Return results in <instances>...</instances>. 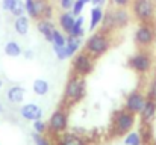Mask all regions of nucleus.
<instances>
[{"label": "nucleus", "mask_w": 156, "mask_h": 145, "mask_svg": "<svg viewBox=\"0 0 156 145\" xmlns=\"http://www.w3.org/2000/svg\"><path fill=\"white\" fill-rule=\"evenodd\" d=\"M132 20V14L126 8H111L105 11L103 18H102V30L108 33H114L115 30L124 29L129 26Z\"/></svg>", "instance_id": "obj_1"}, {"label": "nucleus", "mask_w": 156, "mask_h": 145, "mask_svg": "<svg viewBox=\"0 0 156 145\" xmlns=\"http://www.w3.org/2000/svg\"><path fill=\"white\" fill-rule=\"evenodd\" d=\"M87 94V80L82 76L77 74H71L65 83L64 88V97H62V103L67 106H74L77 103H80Z\"/></svg>", "instance_id": "obj_2"}, {"label": "nucleus", "mask_w": 156, "mask_h": 145, "mask_svg": "<svg viewBox=\"0 0 156 145\" xmlns=\"http://www.w3.org/2000/svg\"><path fill=\"white\" fill-rule=\"evenodd\" d=\"M111 46H112V33H108L100 29L97 32H93V35L85 41L83 50L97 60L99 57L108 53Z\"/></svg>", "instance_id": "obj_3"}, {"label": "nucleus", "mask_w": 156, "mask_h": 145, "mask_svg": "<svg viewBox=\"0 0 156 145\" xmlns=\"http://www.w3.org/2000/svg\"><path fill=\"white\" fill-rule=\"evenodd\" d=\"M135 126V113L121 109L117 110L112 116V124H111V135L112 136H124L127 135Z\"/></svg>", "instance_id": "obj_4"}, {"label": "nucleus", "mask_w": 156, "mask_h": 145, "mask_svg": "<svg viewBox=\"0 0 156 145\" xmlns=\"http://www.w3.org/2000/svg\"><path fill=\"white\" fill-rule=\"evenodd\" d=\"M127 65L132 71H135L140 76L149 74L150 70L153 68V56L149 50L146 48H138L136 53H133L127 59Z\"/></svg>", "instance_id": "obj_5"}, {"label": "nucleus", "mask_w": 156, "mask_h": 145, "mask_svg": "<svg viewBox=\"0 0 156 145\" xmlns=\"http://www.w3.org/2000/svg\"><path fill=\"white\" fill-rule=\"evenodd\" d=\"M132 15L138 23H153L155 20V3L153 0H132Z\"/></svg>", "instance_id": "obj_6"}, {"label": "nucleus", "mask_w": 156, "mask_h": 145, "mask_svg": "<svg viewBox=\"0 0 156 145\" xmlns=\"http://www.w3.org/2000/svg\"><path fill=\"white\" fill-rule=\"evenodd\" d=\"M94 68H96V59L91 57L85 50L77 51L73 56V60H71V73L73 74L87 77L94 71Z\"/></svg>", "instance_id": "obj_7"}, {"label": "nucleus", "mask_w": 156, "mask_h": 145, "mask_svg": "<svg viewBox=\"0 0 156 145\" xmlns=\"http://www.w3.org/2000/svg\"><path fill=\"white\" fill-rule=\"evenodd\" d=\"M135 46L138 48H149L155 44L156 41V30L153 23H140L136 30H135V36H133Z\"/></svg>", "instance_id": "obj_8"}, {"label": "nucleus", "mask_w": 156, "mask_h": 145, "mask_svg": "<svg viewBox=\"0 0 156 145\" xmlns=\"http://www.w3.org/2000/svg\"><path fill=\"white\" fill-rule=\"evenodd\" d=\"M67 127H68V113L64 107H58L49 119L47 129L53 135H61L67 130Z\"/></svg>", "instance_id": "obj_9"}, {"label": "nucleus", "mask_w": 156, "mask_h": 145, "mask_svg": "<svg viewBox=\"0 0 156 145\" xmlns=\"http://www.w3.org/2000/svg\"><path fill=\"white\" fill-rule=\"evenodd\" d=\"M146 100H147V95H146L144 92L135 89V91L129 92L127 97H126V100H124V109L136 115V113H140L141 109L144 107Z\"/></svg>", "instance_id": "obj_10"}, {"label": "nucleus", "mask_w": 156, "mask_h": 145, "mask_svg": "<svg viewBox=\"0 0 156 145\" xmlns=\"http://www.w3.org/2000/svg\"><path fill=\"white\" fill-rule=\"evenodd\" d=\"M20 115H21L24 119L34 123V121L43 118V109H41L38 104H35V103H27V104H24V106L20 109Z\"/></svg>", "instance_id": "obj_11"}, {"label": "nucleus", "mask_w": 156, "mask_h": 145, "mask_svg": "<svg viewBox=\"0 0 156 145\" xmlns=\"http://www.w3.org/2000/svg\"><path fill=\"white\" fill-rule=\"evenodd\" d=\"M35 14H37V20L40 18L52 20L53 14H55L53 5L49 0H35Z\"/></svg>", "instance_id": "obj_12"}, {"label": "nucleus", "mask_w": 156, "mask_h": 145, "mask_svg": "<svg viewBox=\"0 0 156 145\" xmlns=\"http://www.w3.org/2000/svg\"><path fill=\"white\" fill-rule=\"evenodd\" d=\"M55 24L52 23V20H47V18H40L37 20V30L44 36V40L47 43H53V30H55Z\"/></svg>", "instance_id": "obj_13"}, {"label": "nucleus", "mask_w": 156, "mask_h": 145, "mask_svg": "<svg viewBox=\"0 0 156 145\" xmlns=\"http://www.w3.org/2000/svg\"><path fill=\"white\" fill-rule=\"evenodd\" d=\"M140 116H141V121L149 124L155 119L156 116V100L153 98H147L146 103H144V107L141 109L140 112Z\"/></svg>", "instance_id": "obj_14"}, {"label": "nucleus", "mask_w": 156, "mask_h": 145, "mask_svg": "<svg viewBox=\"0 0 156 145\" xmlns=\"http://www.w3.org/2000/svg\"><path fill=\"white\" fill-rule=\"evenodd\" d=\"M26 95V89L20 85H12L8 91H6V100L12 104H20Z\"/></svg>", "instance_id": "obj_15"}, {"label": "nucleus", "mask_w": 156, "mask_h": 145, "mask_svg": "<svg viewBox=\"0 0 156 145\" xmlns=\"http://www.w3.org/2000/svg\"><path fill=\"white\" fill-rule=\"evenodd\" d=\"M74 21H76V17L73 15L71 11H64L62 14H59V26H61V30L64 33H67V35L70 33Z\"/></svg>", "instance_id": "obj_16"}, {"label": "nucleus", "mask_w": 156, "mask_h": 145, "mask_svg": "<svg viewBox=\"0 0 156 145\" xmlns=\"http://www.w3.org/2000/svg\"><path fill=\"white\" fill-rule=\"evenodd\" d=\"M29 29H30L29 17L21 15V17H17V18L14 20V30H15L18 35H21V36L27 35V33H29Z\"/></svg>", "instance_id": "obj_17"}, {"label": "nucleus", "mask_w": 156, "mask_h": 145, "mask_svg": "<svg viewBox=\"0 0 156 145\" xmlns=\"http://www.w3.org/2000/svg\"><path fill=\"white\" fill-rule=\"evenodd\" d=\"M58 145H87L85 141L82 138H79L77 135L74 133H61L59 136V141H58Z\"/></svg>", "instance_id": "obj_18"}, {"label": "nucleus", "mask_w": 156, "mask_h": 145, "mask_svg": "<svg viewBox=\"0 0 156 145\" xmlns=\"http://www.w3.org/2000/svg\"><path fill=\"white\" fill-rule=\"evenodd\" d=\"M103 14H105V11L100 6H94L91 9V18H90V30L91 32H94L100 26L102 18H103Z\"/></svg>", "instance_id": "obj_19"}, {"label": "nucleus", "mask_w": 156, "mask_h": 145, "mask_svg": "<svg viewBox=\"0 0 156 145\" xmlns=\"http://www.w3.org/2000/svg\"><path fill=\"white\" fill-rule=\"evenodd\" d=\"M3 51L9 57H18V56L23 54V48L17 41H8L5 44V47H3Z\"/></svg>", "instance_id": "obj_20"}, {"label": "nucleus", "mask_w": 156, "mask_h": 145, "mask_svg": "<svg viewBox=\"0 0 156 145\" xmlns=\"http://www.w3.org/2000/svg\"><path fill=\"white\" fill-rule=\"evenodd\" d=\"M83 24H85V18H83L82 15L76 17V21H74V24H73V27H71V30H70L68 35H70V36H74V38H82V36L85 35Z\"/></svg>", "instance_id": "obj_21"}, {"label": "nucleus", "mask_w": 156, "mask_h": 145, "mask_svg": "<svg viewBox=\"0 0 156 145\" xmlns=\"http://www.w3.org/2000/svg\"><path fill=\"white\" fill-rule=\"evenodd\" d=\"M32 89H34V92H35L37 95L43 97V95H46V94H49L50 85H49V82L44 80V79H37V80L34 82V85H32Z\"/></svg>", "instance_id": "obj_22"}, {"label": "nucleus", "mask_w": 156, "mask_h": 145, "mask_svg": "<svg viewBox=\"0 0 156 145\" xmlns=\"http://www.w3.org/2000/svg\"><path fill=\"white\" fill-rule=\"evenodd\" d=\"M82 46V40L80 38H74V36H67V44H65V47L68 50V53H70V56H74L77 51H79V48Z\"/></svg>", "instance_id": "obj_23"}, {"label": "nucleus", "mask_w": 156, "mask_h": 145, "mask_svg": "<svg viewBox=\"0 0 156 145\" xmlns=\"http://www.w3.org/2000/svg\"><path fill=\"white\" fill-rule=\"evenodd\" d=\"M143 144V139H141V135L136 133V132H129L124 138V145H141Z\"/></svg>", "instance_id": "obj_24"}, {"label": "nucleus", "mask_w": 156, "mask_h": 145, "mask_svg": "<svg viewBox=\"0 0 156 145\" xmlns=\"http://www.w3.org/2000/svg\"><path fill=\"white\" fill-rule=\"evenodd\" d=\"M67 44V36L64 35L62 30L59 29H55L53 30V43L52 46H58V47H64Z\"/></svg>", "instance_id": "obj_25"}, {"label": "nucleus", "mask_w": 156, "mask_h": 145, "mask_svg": "<svg viewBox=\"0 0 156 145\" xmlns=\"http://www.w3.org/2000/svg\"><path fill=\"white\" fill-rule=\"evenodd\" d=\"M24 14H26L24 2H23V0H17V2L14 3L12 9H11V15H12L14 18H17V17H21V15H24Z\"/></svg>", "instance_id": "obj_26"}, {"label": "nucleus", "mask_w": 156, "mask_h": 145, "mask_svg": "<svg viewBox=\"0 0 156 145\" xmlns=\"http://www.w3.org/2000/svg\"><path fill=\"white\" fill-rule=\"evenodd\" d=\"M53 50H55V54H56V57H58L59 60H65V59L71 57L65 46H64V47H58V46H53Z\"/></svg>", "instance_id": "obj_27"}, {"label": "nucleus", "mask_w": 156, "mask_h": 145, "mask_svg": "<svg viewBox=\"0 0 156 145\" xmlns=\"http://www.w3.org/2000/svg\"><path fill=\"white\" fill-rule=\"evenodd\" d=\"M24 8H26V14L29 15V18L37 20V14H35V0H24Z\"/></svg>", "instance_id": "obj_28"}, {"label": "nucleus", "mask_w": 156, "mask_h": 145, "mask_svg": "<svg viewBox=\"0 0 156 145\" xmlns=\"http://www.w3.org/2000/svg\"><path fill=\"white\" fill-rule=\"evenodd\" d=\"M85 5H87V3H85L83 0H74V3H73V6H71V12H73V15H74V17H79V15L82 14Z\"/></svg>", "instance_id": "obj_29"}, {"label": "nucleus", "mask_w": 156, "mask_h": 145, "mask_svg": "<svg viewBox=\"0 0 156 145\" xmlns=\"http://www.w3.org/2000/svg\"><path fill=\"white\" fill-rule=\"evenodd\" d=\"M109 5L112 8H130L132 0H109Z\"/></svg>", "instance_id": "obj_30"}, {"label": "nucleus", "mask_w": 156, "mask_h": 145, "mask_svg": "<svg viewBox=\"0 0 156 145\" xmlns=\"http://www.w3.org/2000/svg\"><path fill=\"white\" fill-rule=\"evenodd\" d=\"M34 130H35V133L43 135L47 130V124L44 121H41V119H37V121H34Z\"/></svg>", "instance_id": "obj_31"}, {"label": "nucleus", "mask_w": 156, "mask_h": 145, "mask_svg": "<svg viewBox=\"0 0 156 145\" xmlns=\"http://www.w3.org/2000/svg\"><path fill=\"white\" fill-rule=\"evenodd\" d=\"M32 139H34L35 145H52L50 141H49L46 136H43V135H40V133H34V135H32Z\"/></svg>", "instance_id": "obj_32"}, {"label": "nucleus", "mask_w": 156, "mask_h": 145, "mask_svg": "<svg viewBox=\"0 0 156 145\" xmlns=\"http://www.w3.org/2000/svg\"><path fill=\"white\" fill-rule=\"evenodd\" d=\"M147 98H153V100H156V76L152 79V80H150V83H149Z\"/></svg>", "instance_id": "obj_33"}, {"label": "nucleus", "mask_w": 156, "mask_h": 145, "mask_svg": "<svg viewBox=\"0 0 156 145\" xmlns=\"http://www.w3.org/2000/svg\"><path fill=\"white\" fill-rule=\"evenodd\" d=\"M17 0H2V9L3 11H6V12H11V9H12V6H14V3H15Z\"/></svg>", "instance_id": "obj_34"}, {"label": "nucleus", "mask_w": 156, "mask_h": 145, "mask_svg": "<svg viewBox=\"0 0 156 145\" xmlns=\"http://www.w3.org/2000/svg\"><path fill=\"white\" fill-rule=\"evenodd\" d=\"M58 2H59V6L64 11H71V6L74 3V0H58Z\"/></svg>", "instance_id": "obj_35"}, {"label": "nucleus", "mask_w": 156, "mask_h": 145, "mask_svg": "<svg viewBox=\"0 0 156 145\" xmlns=\"http://www.w3.org/2000/svg\"><path fill=\"white\" fill-rule=\"evenodd\" d=\"M23 57H24V59H27V60L34 59V51H32L30 48H27V50H23Z\"/></svg>", "instance_id": "obj_36"}, {"label": "nucleus", "mask_w": 156, "mask_h": 145, "mask_svg": "<svg viewBox=\"0 0 156 145\" xmlns=\"http://www.w3.org/2000/svg\"><path fill=\"white\" fill-rule=\"evenodd\" d=\"M93 3H94V6H102L106 0H91Z\"/></svg>", "instance_id": "obj_37"}, {"label": "nucleus", "mask_w": 156, "mask_h": 145, "mask_svg": "<svg viewBox=\"0 0 156 145\" xmlns=\"http://www.w3.org/2000/svg\"><path fill=\"white\" fill-rule=\"evenodd\" d=\"M2 88H3V80L0 79V89H2Z\"/></svg>", "instance_id": "obj_38"}, {"label": "nucleus", "mask_w": 156, "mask_h": 145, "mask_svg": "<svg viewBox=\"0 0 156 145\" xmlns=\"http://www.w3.org/2000/svg\"><path fill=\"white\" fill-rule=\"evenodd\" d=\"M83 2H85V3H90V2H91V0H83Z\"/></svg>", "instance_id": "obj_39"}, {"label": "nucleus", "mask_w": 156, "mask_h": 145, "mask_svg": "<svg viewBox=\"0 0 156 145\" xmlns=\"http://www.w3.org/2000/svg\"><path fill=\"white\" fill-rule=\"evenodd\" d=\"M0 113H2V104H0Z\"/></svg>", "instance_id": "obj_40"}]
</instances>
